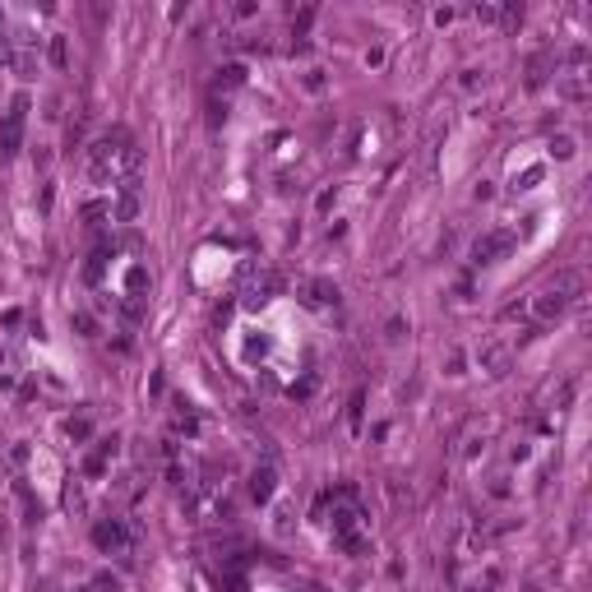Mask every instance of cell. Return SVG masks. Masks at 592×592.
Instances as JSON below:
<instances>
[{"label":"cell","mask_w":592,"mask_h":592,"mask_svg":"<svg viewBox=\"0 0 592 592\" xmlns=\"http://www.w3.org/2000/svg\"><path fill=\"white\" fill-rule=\"evenodd\" d=\"M278 292H282V273L278 268H264V264H246L241 268V306H246V310L268 306Z\"/></svg>","instance_id":"6da1fadb"},{"label":"cell","mask_w":592,"mask_h":592,"mask_svg":"<svg viewBox=\"0 0 592 592\" xmlns=\"http://www.w3.org/2000/svg\"><path fill=\"white\" fill-rule=\"evenodd\" d=\"M121 153H125V139L121 135H116V139H97L93 148H88V181H93V186H116V181H121Z\"/></svg>","instance_id":"7a4b0ae2"},{"label":"cell","mask_w":592,"mask_h":592,"mask_svg":"<svg viewBox=\"0 0 592 592\" xmlns=\"http://www.w3.org/2000/svg\"><path fill=\"white\" fill-rule=\"evenodd\" d=\"M28 93L10 97V111L0 116V157H14L23 148V130H28Z\"/></svg>","instance_id":"3957f363"},{"label":"cell","mask_w":592,"mask_h":592,"mask_svg":"<svg viewBox=\"0 0 592 592\" xmlns=\"http://www.w3.org/2000/svg\"><path fill=\"white\" fill-rule=\"evenodd\" d=\"M518 246V236L514 232H504V227H495V232H482L477 241H472L468 250V264L472 268H486V264H500V259H509Z\"/></svg>","instance_id":"277c9868"},{"label":"cell","mask_w":592,"mask_h":592,"mask_svg":"<svg viewBox=\"0 0 592 592\" xmlns=\"http://www.w3.org/2000/svg\"><path fill=\"white\" fill-rule=\"evenodd\" d=\"M93 546L107 555H130L135 551V532L125 528V518H97L93 523Z\"/></svg>","instance_id":"5b68a950"},{"label":"cell","mask_w":592,"mask_h":592,"mask_svg":"<svg viewBox=\"0 0 592 592\" xmlns=\"http://www.w3.org/2000/svg\"><path fill=\"white\" fill-rule=\"evenodd\" d=\"M509 366H514V347L504 343V338H482L477 343V371H486L491 379H500V375H509Z\"/></svg>","instance_id":"8992f818"},{"label":"cell","mask_w":592,"mask_h":592,"mask_svg":"<svg viewBox=\"0 0 592 592\" xmlns=\"http://www.w3.org/2000/svg\"><path fill=\"white\" fill-rule=\"evenodd\" d=\"M144 208V186L139 181H116V195H111V222H135Z\"/></svg>","instance_id":"52a82bcc"},{"label":"cell","mask_w":592,"mask_h":592,"mask_svg":"<svg viewBox=\"0 0 592 592\" xmlns=\"http://www.w3.org/2000/svg\"><path fill=\"white\" fill-rule=\"evenodd\" d=\"M296 301L306 306V310H333L338 306V287L324 278H301L296 282Z\"/></svg>","instance_id":"ba28073f"},{"label":"cell","mask_w":592,"mask_h":592,"mask_svg":"<svg viewBox=\"0 0 592 592\" xmlns=\"http://www.w3.org/2000/svg\"><path fill=\"white\" fill-rule=\"evenodd\" d=\"M546 292H555L560 301H583V268H555L551 273V282H546Z\"/></svg>","instance_id":"9c48e42d"},{"label":"cell","mask_w":592,"mask_h":592,"mask_svg":"<svg viewBox=\"0 0 592 592\" xmlns=\"http://www.w3.org/2000/svg\"><path fill=\"white\" fill-rule=\"evenodd\" d=\"M555 93L564 102H588V70H555Z\"/></svg>","instance_id":"30bf717a"},{"label":"cell","mask_w":592,"mask_h":592,"mask_svg":"<svg viewBox=\"0 0 592 592\" xmlns=\"http://www.w3.org/2000/svg\"><path fill=\"white\" fill-rule=\"evenodd\" d=\"M555 65H560V56H555L551 47H542V51H537V56L528 61V79H523V83H528V88H542L546 79L555 75Z\"/></svg>","instance_id":"8fae6325"},{"label":"cell","mask_w":592,"mask_h":592,"mask_svg":"<svg viewBox=\"0 0 592 592\" xmlns=\"http://www.w3.org/2000/svg\"><path fill=\"white\" fill-rule=\"evenodd\" d=\"M500 583H504V569L491 560L486 569H477L472 578H463V592H500Z\"/></svg>","instance_id":"7c38bea8"},{"label":"cell","mask_w":592,"mask_h":592,"mask_svg":"<svg viewBox=\"0 0 592 592\" xmlns=\"http://www.w3.org/2000/svg\"><path fill=\"white\" fill-rule=\"evenodd\" d=\"M273 491H278V472H273V463H264V468L250 472V500H273Z\"/></svg>","instance_id":"4fadbf2b"},{"label":"cell","mask_w":592,"mask_h":592,"mask_svg":"<svg viewBox=\"0 0 592 592\" xmlns=\"http://www.w3.org/2000/svg\"><path fill=\"white\" fill-rule=\"evenodd\" d=\"M246 83V65H218L213 70V93H232Z\"/></svg>","instance_id":"5bb4252c"},{"label":"cell","mask_w":592,"mask_h":592,"mask_svg":"<svg viewBox=\"0 0 592 592\" xmlns=\"http://www.w3.org/2000/svg\"><path fill=\"white\" fill-rule=\"evenodd\" d=\"M172 426L181 431V435H199V417H195V407H190V403H176Z\"/></svg>","instance_id":"9a60e30c"},{"label":"cell","mask_w":592,"mask_h":592,"mask_svg":"<svg viewBox=\"0 0 592 592\" xmlns=\"http://www.w3.org/2000/svg\"><path fill=\"white\" fill-rule=\"evenodd\" d=\"M79 218H83V222L107 218L111 222V199H83V204H79Z\"/></svg>","instance_id":"2e32d148"},{"label":"cell","mask_w":592,"mask_h":592,"mask_svg":"<svg viewBox=\"0 0 592 592\" xmlns=\"http://www.w3.org/2000/svg\"><path fill=\"white\" fill-rule=\"evenodd\" d=\"M47 61L56 65V70H65V65H70V47H65L61 32H51V37H47Z\"/></svg>","instance_id":"e0dca14e"},{"label":"cell","mask_w":592,"mask_h":592,"mask_svg":"<svg viewBox=\"0 0 592 592\" xmlns=\"http://www.w3.org/2000/svg\"><path fill=\"white\" fill-rule=\"evenodd\" d=\"M102 273H107V246H97L88 255V264H83V278L88 282H102Z\"/></svg>","instance_id":"ac0fdd59"},{"label":"cell","mask_w":592,"mask_h":592,"mask_svg":"<svg viewBox=\"0 0 592 592\" xmlns=\"http://www.w3.org/2000/svg\"><path fill=\"white\" fill-rule=\"evenodd\" d=\"M361 417H366V393H352V403H347V431L361 435Z\"/></svg>","instance_id":"d6986e66"},{"label":"cell","mask_w":592,"mask_h":592,"mask_svg":"<svg viewBox=\"0 0 592 592\" xmlns=\"http://www.w3.org/2000/svg\"><path fill=\"white\" fill-rule=\"evenodd\" d=\"M495 23H500L504 32H518V23H523V5H500Z\"/></svg>","instance_id":"ffe728a7"},{"label":"cell","mask_w":592,"mask_h":592,"mask_svg":"<svg viewBox=\"0 0 592 592\" xmlns=\"http://www.w3.org/2000/svg\"><path fill=\"white\" fill-rule=\"evenodd\" d=\"M65 509H75V514H83V509H88V495H83V482H70V486H65Z\"/></svg>","instance_id":"44dd1931"},{"label":"cell","mask_w":592,"mask_h":592,"mask_svg":"<svg viewBox=\"0 0 592 592\" xmlns=\"http://www.w3.org/2000/svg\"><path fill=\"white\" fill-rule=\"evenodd\" d=\"M574 135H555V139H551V157H555V162H569V157H574Z\"/></svg>","instance_id":"7402d4cb"},{"label":"cell","mask_w":592,"mask_h":592,"mask_svg":"<svg viewBox=\"0 0 592 592\" xmlns=\"http://www.w3.org/2000/svg\"><path fill=\"white\" fill-rule=\"evenodd\" d=\"M65 435L75 440V444H79V440H88V435H93V421H88V417H70V421H65Z\"/></svg>","instance_id":"603a6c76"},{"label":"cell","mask_w":592,"mask_h":592,"mask_svg":"<svg viewBox=\"0 0 592 592\" xmlns=\"http://www.w3.org/2000/svg\"><path fill=\"white\" fill-rule=\"evenodd\" d=\"M537 181H542V167H523V172L514 176V190H532Z\"/></svg>","instance_id":"cb8c5ba5"},{"label":"cell","mask_w":592,"mask_h":592,"mask_svg":"<svg viewBox=\"0 0 592 592\" xmlns=\"http://www.w3.org/2000/svg\"><path fill=\"white\" fill-rule=\"evenodd\" d=\"M301 88H306V93H324V70H306V75H301Z\"/></svg>","instance_id":"d4e9b609"},{"label":"cell","mask_w":592,"mask_h":592,"mask_svg":"<svg viewBox=\"0 0 592 592\" xmlns=\"http://www.w3.org/2000/svg\"><path fill=\"white\" fill-rule=\"evenodd\" d=\"M500 319H504V324H514V319H528V301H509V306L500 310Z\"/></svg>","instance_id":"484cf974"},{"label":"cell","mask_w":592,"mask_h":592,"mask_svg":"<svg viewBox=\"0 0 592 592\" xmlns=\"http://www.w3.org/2000/svg\"><path fill=\"white\" fill-rule=\"evenodd\" d=\"M222 588H227V592H246V578L236 574V564H227V569H222Z\"/></svg>","instance_id":"4316f807"},{"label":"cell","mask_w":592,"mask_h":592,"mask_svg":"<svg viewBox=\"0 0 592 592\" xmlns=\"http://www.w3.org/2000/svg\"><path fill=\"white\" fill-rule=\"evenodd\" d=\"M227 14H232V19H255V14H259V5H255V0H236Z\"/></svg>","instance_id":"83f0119b"},{"label":"cell","mask_w":592,"mask_h":592,"mask_svg":"<svg viewBox=\"0 0 592 592\" xmlns=\"http://www.w3.org/2000/svg\"><path fill=\"white\" fill-rule=\"evenodd\" d=\"M477 83H486V70H463L458 75V88H477Z\"/></svg>","instance_id":"f1b7e54d"},{"label":"cell","mask_w":592,"mask_h":592,"mask_svg":"<svg viewBox=\"0 0 592 592\" xmlns=\"http://www.w3.org/2000/svg\"><path fill=\"white\" fill-rule=\"evenodd\" d=\"M495 14H500V5H477V10H472L477 23H495Z\"/></svg>","instance_id":"f546056e"},{"label":"cell","mask_w":592,"mask_h":592,"mask_svg":"<svg viewBox=\"0 0 592 592\" xmlns=\"http://www.w3.org/2000/svg\"><path fill=\"white\" fill-rule=\"evenodd\" d=\"M75 328L83 333V338H93V315H83V310H79V315H75Z\"/></svg>","instance_id":"4dcf8cb0"},{"label":"cell","mask_w":592,"mask_h":592,"mask_svg":"<svg viewBox=\"0 0 592 592\" xmlns=\"http://www.w3.org/2000/svg\"><path fill=\"white\" fill-rule=\"evenodd\" d=\"M333 204H338V186H333V190H324V195H319V213H328Z\"/></svg>","instance_id":"1f68e13d"},{"label":"cell","mask_w":592,"mask_h":592,"mask_svg":"<svg viewBox=\"0 0 592 592\" xmlns=\"http://www.w3.org/2000/svg\"><path fill=\"white\" fill-rule=\"evenodd\" d=\"M491 195H495V190H491V181H482V186L472 190V199H477V204H482V199H491Z\"/></svg>","instance_id":"d6a6232c"},{"label":"cell","mask_w":592,"mask_h":592,"mask_svg":"<svg viewBox=\"0 0 592 592\" xmlns=\"http://www.w3.org/2000/svg\"><path fill=\"white\" fill-rule=\"evenodd\" d=\"M10 463H28V444H14V449H10Z\"/></svg>","instance_id":"836d02e7"},{"label":"cell","mask_w":592,"mask_h":592,"mask_svg":"<svg viewBox=\"0 0 592 592\" xmlns=\"http://www.w3.org/2000/svg\"><path fill=\"white\" fill-rule=\"evenodd\" d=\"M491 495H509V477H495V482H491Z\"/></svg>","instance_id":"e575fe53"}]
</instances>
